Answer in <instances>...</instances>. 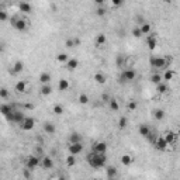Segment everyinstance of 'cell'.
<instances>
[{"label": "cell", "instance_id": "obj_42", "mask_svg": "<svg viewBox=\"0 0 180 180\" xmlns=\"http://www.w3.org/2000/svg\"><path fill=\"white\" fill-rule=\"evenodd\" d=\"M131 33H132V35H134L135 38H141V37H142V34H141L139 27H134V28H132Z\"/></svg>", "mask_w": 180, "mask_h": 180}, {"label": "cell", "instance_id": "obj_46", "mask_svg": "<svg viewBox=\"0 0 180 180\" xmlns=\"http://www.w3.org/2000/svg\"><path fill=\"white\" fill-rule=\"evenodd\" d=\"M65 45H66L68 48H75V44H73V38H68V40L65 41Z\"/></svg>", "mask_w": 180, "mask_h": 180}, {"label": "cell", "instance_id": "obj_24", "mask_svg": "<svg viewBox=\"0 0 180 180\" xmlns=\"http://www.w3.org/2000/svg\"><path fill=\"white\" fill-rule=\"evenodd\" d=\"M94 82L99 83V85H104V83L107 82L106 75H104L103 72H97V73L94 75Z\"/></svg>", "mask_w": 180, "mask_h": 180}, {"label": "cell", "instance_id": "obj_23", "mask_svg": "<svg viewBox=\"0 0 180 180\" xmlns=\"http://www.w3.org/2000/svg\"><path fill=\"white\" fill-rule=\"evenodd\" d=\"M13 111V107L10 106V104H0V114L3 117H6L9 113H11Z\"/></svg>", "mask_w": 180, "mask_h": 180}, {"label": "cell", "instance_id": "obj_35", "mask_svg": "<svg viewBox=\"0 0 180 180\" xmlns=\"http://www.w3.org/2000/svg\"><path fill=\"white\" fill-rule=\"evenodd\" d=\"M153 117H155V120H158V121H160V120L165 118V111L162 110V108H158V110L153 111Z\"/></svg>", "mask_w": 180, "mask_h": 180}, {"label": "cell", "instance_id": "obj_38", "mask_svg": "<svg viewBox=\"0 0 180 180\" xmlns=\"http://www.w3.org/2000/svg\"><path fill=\"white\" fill-rule=\"evenodd\" d=\"M65 162H66V165L69 166V168H72V166H75V165H76V156L69 155V156H68V158H66V160H65Z\"/></svg>", "mask_w": 180, "mask_h": 180}, {"label": "cell", "instance_id": "obj_37", "mask_svg": "<svg viewBox=\"0 0 180 180\" xmlns=\"http://www.w3.org/2000/svg\"><path fill=\"white\" fill-rule=\"evenodd\" d=\"M151 82L153 83V85H159V83L162 82V75L160 73H153L152 76H151Z\"/></svg>", "mask_w": 180, "mask_h": 180}, {"label": "cell", "instance_id": "obj_25", "mask_svg": "<svg viewBox=\"0 0 180 180\" xmlns=\"http://www.w3.org/2000/svg\"><path fill=\"white\" fill-rule=\"evenodd\" d=\"M139 30H141V34H142V35H147V34H151V31H152V27H151L149 23L145 21V23H142V24H141Z\"/></svg>", "mask_w": 180, "mask_h": 180}, {"label": "cell", "instance_id": "obj_29", "mask_svg": "<svg viewBox=\"0 0 180 180\" xmlns=\"http://www.w3.org/2000/svg\"><path fill=\"white\" fill-rule=\"evenodd\" d=\"M174 77V72L172 69H169V70H166L165 73L162 75V80H165V83L166 82H170L172 79H173Z\"/></svg>", "mask_w": 180, "mask_h": 180}, {"label": "cell", "instance_id": "obj_21", "mask_svg": "<svg viewBox=\"0 0 180 180\" xmlns=\"http://www.w3.org/2000/svg\"><path fill=\"white\" fill-rule=\"evenodd\" d=\"M83 137L82 134H79V132H72V134L69 135V142L70 143H77V142H82Z\"/></svg>", "mask_w": 180, "mask_h": 180}, {"label": "cell", "instance_id": "obj_12", "mask_svg": "<svg viewBox=\"0 0 180 180\" xmlns=\"http://www.w3.org/2000/svg\"><path fill=\"white\" fill-rule=\"evenodd\" d=\"M41 166H42L45 170H49V169L54 168V160H52L49 156H42V159H41Z\"/></svg>", "mask_w": 180, "mask_h": 180}, {"label": "cell", "instance_id": "obj_4", "mask_svg": "<svg viewBox=\"0 0 180 180\" xmlns=\"http://www.w3.org/2000/svg\"><path fill=\"white\" fill-rule=\"evenodd\" d=\"M10 24H11L17 31H20V33H24V31H27V21H25V20H23V19L11 17V20H10Z\"/></svg>", "mask_w": 180, "mask_h": 180}, {"label": "cell", "instance_id": "obj_5", "mask_svg": "<svg viewBox=\"0 0 180 180\" xmlns=\"http://www.w3.org/2000/svg\"><path fill=\"white\" fill-rule=\"evenodd\" d=\"M137 77V72H135V69H125L124 72L121 73V76H120V79H121V82H132V80Z\"/></svg>", "mask_w": 180, "mask_h": 180}, {"label": "cell", "instance_id": "obj_33", "mask_svg": "<svg viewBox=\"0 0 180 180\" xmlns=\"http://www.w3.org/2000/svg\"><path fill=\"white\" fill-rule=\"evenodd\" d=\"M77 101H79L82 106H86V104H89V101H90V97H89L87 94H85V93H82V94H79V97H77Z\"/></svg>", "mask_w": 180, "mask_h": 180}, {"label": "cell", "instance_id": "obj_1", "mask_svg": "<svg viewBox=\"0 0 180 180\" xmlns=\"http://www.w3.org/2000/svg\"><path fill=\"white\" fill-rule=\"evenodd\" d=\"M86 158H87V159H86V160H87V163L92 166L93 169H101V168H104V166H106V163H107L106 153L92 152V153H89Z\"/></svg>", "mask_w": 180, "mask_h": 180}, {"label": "cell", "instance_id": "obj_45", "mask_svg": "<svg viewBox=\"0 0 180 180\" xmlns=\"http://www.w3.org/2000/svg\"><path fill=\"white\" fill-rule=\"evenodd\" d=\"M7 19H9V14L4 10H0V21H6Z\"/></svg>", "mask_w": 180, "mask_h": 180}, {"label": "cell", "instance_id": "obj_43", "mask_svg": "<svg viewBox=\"0 0 180 180\" xmlns=\"http://www.w3.org/2000/svg\"><path fill=\"white\" fill-rule=\"evenodd\" d=\"M96 14L99 15V17H103L104 14H106V9H104L103 6H100V7H97L96 9Z\"/></svg>", "mask_w": 180, "mask_h": 180}, {"label": "cell", "instance_id": "obj_7", "mask_svg": "<svg viewBox=\"0 0 180 180\" xmlns=\"http://www.w3.org/2000/svg\"><path fill=\"white\" fill-rule=\"evenodd\" d=\"M83 151V143L82 142H77V143H69V155H79L82 153Z\"/></svg>", "mask_w": 180, "mask_h": 180}, {"label": "cell", "instance_id": "obj_50", "mask_svg": "<svg viewBox=\"0 0 180 180\" xmlns=\"http://www.w3.org/2000/svg\"><path fill=\"white\" fill-rule=\"evenodd\" d=\"M101 100L106 101V103H108V101H110V97H108L107 94H103V96H101Z\"/></svg>", "mask_w": 180, "mask_h": 180}, {"label": "cell", "instance_id": "obj_20", "mask_svg": "<svg viewBox=\"0 0 180 180\" xmlns=\"http://www.w3.org/2000/svg\"><path fill=\"white\" fill-rule=\"evenodd\" d=\"M69 82H68V79H59V82H58V90L59 92H66L68 89H69Z\"/></svg>", "mask_w": 180, "mask_h": 180}, {"label": "cell", "instance_id": "obj_41", "mask_svg": "<svg viewBox=\"0 0 180 180\" xmlns=\"http://www.w3.org/2000/svg\"><path fill=\"white\" fill-rule=\"evenodd\" d=\"M9 97V90L6 87H0V99H7Z\"/></svg>", "mask_w": 180, "mask_h": 180}, {"label": "cell", "instance_id": "obj_11", "mask_svg": "<svg viewBox=\"0 0 180 180\" xmlns=\"http://www.w3.org/2000/svg\"><path fill=\"white\" fill-rule=\"evenodd\" d=\"M147 45H148V48H149L151 51H153V49L156 48V45H158V38H156L155 34H149V35H148Z\"/></svg>", "mask_w": 180, "mask_h": 180}, {"label": "cell", "instance_id": "obj_22", "mask_svg": "<svg viewBox=\"0 0 180 180\" xmlns=\"http://www.w3.org/2000/svg\"><path fill=\"white\" fill-rule=\"evenodd\" d=\"M19 9H20V11H23V13H31L33 11V6H31L30 3H27V2H21V3H19Z\"/></svg>", "mask_w": 180, "mask_h": 180}, {"label": "cell", "instance_id": "obj_31", "mask_svg": "<svg viewBox=\"0 0 180 180\" xmlns=\"http://www.w3.org/2000/svg\"><path fill=\"white\" fill-rule=\"evenodd\" d=\"M24 118H25V116L21 113V111H15L14 110V124H21Z\"/></svg>", "mask_w": 180, "mask_h": 180}, {"label": "cell", "instance_id": "obj_3", "mask_svg": "<svg viewBox=\"0 0 180 180\" xmlns=\"http://www.w3.org/2000/svg\"><path fill=\"white\" fill-rule=\"evenodd\" d=\"M40 165H41V159L37 155H30L27 158V160H25V168L28 170H34V169H37Z\"/></svg>", "mask_w": 180, "mask_h": 180}, {"label": "cell", "instance_id": "obj_2", "mask_svg": "<svg viewBox=\"0 0 180 180\" xmlns=\"http://www.w3.org/2000/svg\"><path fill=\"white\" fill-rule=\"evenodd\" d=\"M149 64H151V66L156 68V69H165L166 65H168V61L163 56H151Z\"/></svg>", "mask_w": 180, "mask_h": 180}, {"label": "cell", "instance_id": "obj_36", "mask_svg": "<svg viewBox=\"0 0 180 180\" xmlns=\"http://www.w3.org/2000/svg\"><path fill=\"white\" fill-rule=\"evenodd\" d=\"M68 59H69V56H68V54H65V52H61V54L56 55V61L61 62V64H66Z\"/></svg>", "mask_w": 180, "mask_h": 180}, {"label": "cell", "instance_id": "obj_28", "mask_svg": "<svg viewBox=\"0 0 180 180\" xmlns=\"http://www.w3.org/2000/svg\"><path fill=\"white\" fill-rule=\"evenodd\" d=\"M40 93H41L42 96H49V94L52 93V87H51V85H41Z\"/></svg>", "mask_w": 180, "mask_h": 180}, {"label": "cell", "instance_id": "obj_26", "mask_svg": "<svg viewBox=\"0 0 180 180\" xmlns=\"http://www.w3.org/2000/svg\"><path fill=\"white\" fill-rule=\"evenodd\" d=\"M134 162V158H132L131 155H128V153H124V155L121 156V163L124 166H130Z\"/></svg>", "mask_w": 180, "mask_h": 180}, {"label": "cell", "instance_id": "obj_13", "mask_svg": "<svg viewBox=\"0 0 180 180\" xmlns=\"http://www.w3.org/2000/svg\"><path fill=\"white\" fill-rule=\"evenodd\" d=\"M162 138L166 141V143H168V145H172V143L176 141V138H177V132L169 131V132H166V134H165V137H162Z\"/></svg>", "mask_w": 180, "mask_h": 180}, {"label": "cell", "instance_id": "obj_51", "mask_svg": "<svg viewBox=\"0 0 180 180\" xmlns=\"http://www.w3.org/2000/svg\"><path fill=\"white\" fill-rule=\"evenodd\" d=\"M96 4L100 7V6H103V4H104V2H103V0H96Z\"/></svg>", "mask_w": 180, "mask_h": 180}, {"label": "cell", "instance_id": "obj_49", "mask_svg": "<svg viewBox=\"0 0 180 180\" xmlns=\"http://www.w3.org/2000/svg\"><path fill=\"white\" fill-rule=\"evenodd\" d=\"M80 42H82V41H80V38H73V44H75V46H79V45H80Z\"/></svg>", "mask_w": 180, "mask_h": 180}, {"label": "cell", "instance_id": "obj_32", "mask_svg": "<svg viewBox=\"0 0 180 180\" xmlns=\"http://www.w3.org/2000/svg\"><path fill=\"white\" fill-rule=\"evenodd\" d=\"M127 125H128V118H127L125 116H121L118 118V128L124 130V128H127Z\"/></svg>", "mask_w": 180, "mask_h": 180}, {"label": "cell", "instance_id": "obj_18", "mask_svg": "<svg viewBox=\"0 0 180 180\" xmlns=\"http://www.w3.org/2000/svg\"><path fill=\"white\" fill-rule=\"evenodd\" d=\"M14 90L17 93H24L25 90H27V83H25L24 80H19V82L15 83V86H14Z\"/></svg>", "mask_w": 180, "mask_h": 180}, {"label": "cell", "instance_id": "obj_52", "mask_svg": "<svg viewBox=\"0 0 180 180\" xmlns=\"http://www.w3.org/2000/svg\"><path fill=\"white\" fill-rule=\"evenodd\" d=\"M4 52V45H3V42H0V54H3Z\"/></svg>", "mask_w": 180, "mask_h": 180}, {"label": "cell", "instance_id": "obj_47", "mask_svg": "<svg viewBox=\"0 0 180 180\" xmlns=\"http://www.w3.org/2000/svg\"><path fill=\"white\" fill-rule=\"evenodd\" d=\"M122 4H124V2H122V0H113V6L120 7V6H122Z\"/></svg>", "mask_w": 180, "mask_h": 180}, {"label": "cell", "instance_id": "obj_16", "mask_svg": "<svg viewBox=\"0 0 180 180\" xmlns=\"http://www.w3.org/2000/svg\"><path fill=\"white\" fill-rule=\"evenodd\" d=\"M79 68V61L76 58H69L66 62V69L68 70H75Z\"/></svg>", "mask_w": 180, "mask_h": 180}, {"label": "cell", "instance_id": "obj_14", "mask_svg": "<svg viewBox=\"0 0 180 180\" xmlns=\"http://www.w3.org/2000/svg\"><path fill=\"white\" fill-rule=\"evenodd\" d=\"M139 135L143 138H149L151 137V128L147 124H141L139 125Z\"/></svg>", "mask_w": 180, "mask_h": 180}, {"label": "cell", "instance_id": "obj_15", "mask_svg": "<svg viewBox=\"0 0 180 180\" xmlns=\"http://www.w3.org/2000/svg\"><path fill=\"white\" fill-rule=\"evenodd\" d=\"M168 147H169V145L166 143V141L163 139L162 137L158 138V139L155 141V148H156V149H159V151H166V149H168Z\"/></svg>", "mask_w": 180, "mask_h": 180}, {"label": "cell", "instance_id": "obj_48", "mask_svg": "<svg viewBox=\"0 0 180 180\" xmlns=\"http://www.w3.org/2000/svg\"><path fill=\"white\" fill-rule=\"evenodd\" d=\"M30 172L31 170H28V169H24V170H23V176H24L25 179H30Z\"/></svg>", "mask_w": 180, "mask_h": 180}, {"label": "cell", "instance_id": "obj_34", "mask_svg": "<svg viewBox=\"0 0 180 180\" xmlns=\"http://www.w3.org/2000/svg\"><path fill=\"white\" fill-rule=\"evenodd\" d=\"M108 107H110L113 111H118L120 110V104H118V101H117L116 99H110V101H108Z\"/></svg>", "mask_w": 180, "mask_h": 180}, {"label": "cell", "instance_id": "obj_27", "mask_svg": "<svg viewBox=\"0 0 180 180\" xmlns=\"http://www.w3.org/2000/svg\"><path fill=\"white\" fill-rule=\"evenodd\" d=\"M106 42H107L106 34H99L97 37H96V46H103Z\"/></svg>", "mask_w": 180, "mask_h": 180}, {"label": "cell", "instance_id": "obj_9", "mask_svg": "<svg viewBox=\"0 0 180 180\" xmlns=\"http://www.w3.org/2000/svg\"><path fill=\"white\" fill-rule=\"evenodd\" d=\"M23 69H24V62L17 61L11 66V69H9V73L10 75H19V73H21V72H23Z\"/></svg>", "mask_w": 180, "mask_h": 180}, {"label": "cell", "instance_id": "obj_30", "mask_svg": "<svg viewBox=\"0 0 180 180\" xmlns=\"http://www.w3.org/2000/svg\"><path fill=\"white\" fill-rule=\"evenodd\" d=\"M168 90H169V87H168V85H166V83L160 82L159 85H156V92L160 93V94H165Z\"/></svg>", "mask_w": 180, "mask_h": 180}, {"label": "cell", "instance_id": "obj_19", "mask_svg": "<svg viewBox=\"0 0 180 180\" xmlns=\"http://www.w3.org/2000/svg\"><path fill=\"white\" fill-rule=\"evenodd\" d=\"M38 80H40L41 85H49V82H51V75L48 72H42V73H40Z\"/></svg>", "mask_w": 180, "mask_h": 180}, {"label": "cell", "instance_id": "obj_8", "mask_svg": "<svg viewBox=\"0 0 180 180\" xmlns=\"http://www.w3.org/2000/svg\"><path fill=\"white\" fill-rule=\"evenodd\" d=\"M93 152L96 153H106L107 152V143L103 141H97L93 143Z\"/></svg>", "mask_w": 180, "mask_h": 180}, {"label": "cell", "instance_id": "obj_53", "mask_svg": "<svg viewBox=\"0 0 180 180\" xmlns=\"http://www.w3.org/2000/svg\"><path fill=\"white\" fill-rule=\"evenodd\" d=\"M58 180H68V179H66V177H64V176H61Z\"/></svg>", "mask_w": 180, "mask_h": 180}, {"label": "cell", "instance_id": "obj_10", "mask_svg": "<svg viewBox=\"0 0 180 180\" xmlns=\"http://www.w3.org/2000/svg\"><path fill=\"white\" fill-rule=\"evenodd\" d=\"M106 176L108 180H116V177L118 176V169L116 166H107L106 168Z\"/></svg>", "mask_w": 180, "mask_h": 180}, {"label": "cell", "instance_id": "obj_39", "mask_svg": "<svg viewBox=\"0 0 180 180\" xmlns=\"http://www.w3.org/2000/svg\"><path fill=\"white\" fill-rule=\"evenodd\" d=\"M52 110H54V113H55L56 116H62V114H64V107H62L61 104H55Z\"/></svg>", "mask_w": 180, "mask_h": 180}, {"label": "cell", "instance_id": "obj_40", "mask_svg": "<svg viewBox=\"0 0 180 180\" xmlns=\"http://www.w3.org/2000/svg\"><path fill=\"white\" fill-rule=\"evenodd\" d=\"M116 64H117V66H118V68H122V66H124V64H125V58L122 55H118V56H117V59H116Z\"/></svg>", "mask_w": 180, "mask_h": 180}, {"label": "cell", "instance_id": "obj_6", "mask_svg": "<svg viewBox=\"0 0 180 180\" xmlns=\"http://www.w3.org/2000/svg\"><path fill=\"white\" fill-rule=\"evenodd\" d=\"M20 127H21L23 131H31V130H34V127H35V120H34L33 117H25V118L23 120V122L20 124Z\"/></svg>", "mask_w": 180, "mask_h": 180}, {"label": "cell", "instance_id": "obj_44", "mask_svg": "<svg viewBox=\"0 0 180 180\" xmlns=\"http://www.w3.org/2000/svg\"><path fill=\"white\" fill-rule=\"evenodd\" d=\"M137 108H138V103H137V101H130V103H128V110L135 111Z\"/></svg>", "mask_w": 180, "mask_h": 180}, {"label": "cell", "instance_id": "obj_17", "mask_svg": "<svg viewBox=\"0 0 180 180\" xmlns=\"http://www.w3.org/2000/svg\"><path fill=\"white\" fill-rule=\"evenodd\" d=\"M44 131H45V134H48V135L55 134V132H56V127H55V124H52V122L46 121L45 124H44Z\"/></svg>", "mask_w": 180, "mask_h": 180}]
</instances>
